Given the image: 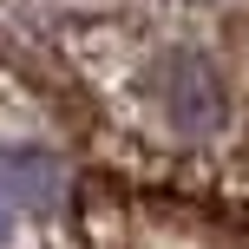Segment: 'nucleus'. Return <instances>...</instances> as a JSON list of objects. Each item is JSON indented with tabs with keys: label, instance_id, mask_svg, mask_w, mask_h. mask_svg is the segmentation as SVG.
<instances>
[{
	"label": "nucleus",
	"instance_id": "1",
	"mask_svg": "<svg viewBox=\"0 0 249 249\" xmlns=\"http://www.w3.org/2000/svg\"><path fill=\"white\" fill-rule=\"evenodd\" d=\"M0 249H249V0H118L72 177L0 190Z\"/></svg>",
	"mask_w": 249,
	"mask_h": 249
}]
</instances>
